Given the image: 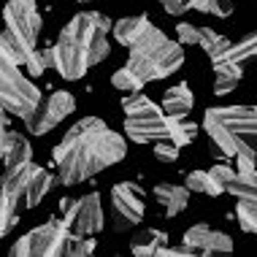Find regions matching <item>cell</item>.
I'll return each instance as SVG.
<instances>
[{
    "instance_id": "1",
    "label": "cell",
    "mask_w": 257,
    "mask_h": 257,
    "mask_svg": "<svg viewBox=\"0 0 257 257\" xmlns=\"http://www.w3.org/2000/svg\"><path fill=\"white\" fill-rule=\"evenodd\" d=\"M52 155L54 165L60 168V184L73 187L124 160L127 147H124V138L114 133L103 119L84 116L68 127Z\"/></svg>"
},
{
    "instance_id": "2",
    "label": "cell",
    "mask_w": 257,
    "mask_h": 257,
    "mask_svg": "<svg viewBox=\"0 0 257 257\" xmlns=\"http://www.w3.org/2000/svg\"><path fill=\"white\" fill-rule=\"evenodd\" d=\"M3 19L6 27L3 36H0V60L27 68L30 57L38 52V33H41V14L36 0H9Z\"/></svg>"
},
{
    "instance_id": "3",
    "label": "cell",
    "mask_w": 257,
    "mask_h": 257,
    "mask_svg": "<svg viewBox=\"0 0 257 257\" xmlns=\"http://www.w3.org/2000/svg\"><path fill=\"white\" fill-rule=\"evenodd\" d=\"M203 127L222 157H235L238 144H249L257 149V106L206 108Z\"/></svg>"
},
{
    "instance_id": "4",
    "label": "cell",
    "mask_w": 257,
    "mask_h": 257,
    "mask_svg": "<svg viewBox=\"0 0 257 257\" xmlns=\"http://www.w3.org/2000/svg\"><path fill=\"white\" fill-rule=\"evenodd\" d=\"M184 62V49L179 41H171L163 30L149 27L141 38L130 46L127 68L138 73L144 81H160L176 73Z\"/></svg>"
},
{
    "instance_id": "5",
    "label": "cell",
    "mask_w": 257,
    "mask_h": 257,
    "mask_svg": "<svg viewBox=\"0 0 257 257\" xmlns=\"http://www.w3.org/2000/svg\"><path fill=\"white\" fill-rule=\"evenodd\" d=\"M95 241L89 235H79L62 219H49L36 230L25 233L11 246L14 257H60V254H92Z\"/></svg>"
},
{
    "instance_id": "6",
    "label": "cell",
    "mask_w": 257,
    "mask_h": 257,
    "mask_svg": "<svg viewBox=\"0 0 257 257\" xmlns=\"http://www.w3.org/2000/svg\"><path fill=\"white\" fill-rule=\"evenodd\" d=\"M122 111H124V136L133 144L171 141L168 116H165L163 106H157L144 92L122 95Z\"/></svg>"
},
{
    "instance_id": "7",
    "label": "cell",
    "mask_w": 257,
    "mask_h": 257,
    "mask_svg": "<svg viewBox=\"0 0 257 257\" xmlns=\"http://www.w3.org/2000/svg\"><path fill=\"white\" fill-rule=\"evenodd\" d=\"M41 89L9 60H0V103L3 111L19 119H27L41 106Z\"/></svg>"
},
{
    "instance_id": "8",
    "label": "cell",
    "mask_w": 257,
    "mask_h": 257,
    "mask_svg": "<svg viewBox=\"0 0 257 257\" xmlns=\"http://www.w3.org/2000/svg\"><path fill=\"white\" fill-rule=\"evenodd\" d=\"M68 27H71L76 36L81 38V44H84V49H87L92 65H98V62H103L108 57L111 46H108L106 33L114 30V22H111L106 14H100V11H81V14H76L71 22H68Z\"/></svg>"
},
{
    "instance_id": "9",
    "label": "cell",
    "mask_w": 257,
    "mask_h": 257,
    "mask_svg": "<svg viewBox=\"0 0 257 257\" xmlns=\"http://www.w3.org/2000/svg\"><path fill=\"white\" fill-rule=\"evenodd\" d=\"M144 190L136 182H119L111 187V227L116 233L133 230L136 225H141L144 219Z\"/></svg>"
},
{
    "instance_id": "10",
    "label": "cell",
    "mask_w": 257,
    "mask_h": 257,
    "mask_svg": "<svg viewBox=\"0 0 257 257\" xmlns=\"http://www.w3.org/2000/svg\"><path fill=\"white\" fill-rule=\"evenodd\" d=\"M60 211H62V222L79 235H95L98 230H103V222H106L98 192H89V195H81V198H62Z\"/></svg>"
},
{
    "instance_id": "11",
    "label": "cell",
    "mask_w": 257,
    "mask_h": 257,
    "mask_svg": "<svg viewBox=\"0 0 257 257\" xmlns=\"http://www.w3.org/2000/svg\"><path fill=\"white\" fill-rule=\"evenodd\" d=\"M52 54H54V68H57V73L65 81L81 79V76L92 68V62H89V54L84 49V44H81V38L76 36L68 25L62 27L57 44L52 46Z\"/></svg>"
},
{
    "instance_id": "12",
    "label": "cell",
    "mask_w": 257,
    "mask_h": 257,
    "mask_svg": "<svg viewBox=\"0 0 257 257\" xmlns=\"http://www.w3.org/2000/svg\"><path fill=\"white\" fill-rule=\"evenodd\" d=\"M73 111H76L73 95L57 89L49 98L41 100V106L25 119V127H27V133H33V136H46L52 127H57L65 116H71Z\"/></svg>"
},
{
    "instance_id": "13",
    "label": "cell",
    "mask_w": 257,
    "mask_h": 257,
    "mask_svg": "<svg viewBox=\"0 0 257 257\" xmlns=\"http://www.w3.org/2000/svg\"><path fill=\"white\" fill-rule=\"evenodd\" d=\"M182 244H187L195 254H227L233 252V238L219 230H211L208 225H192L184 233Z\"/></svg>"
},
{
    "instance_id": "14",
    "label": "cell",
    "mask_w": 257,
    "mask_h": 257,
    "mask_svg": "<svg viewBox=\"0 0 257 257\" xmlns=\"http://www.w3.org/2000/svg\"><path fill=\"white\" fill-rule=\"evenodd\" d=\"M0 155H3V163L6 168H14V165H25V163H33V149H30V141L17 133L11 127H3V136H0Z\"/></svg>"
},
{
    "instance_id": "15",
    "label": "cell",
    "mask_w": 257,
    "mask_h": 257,
    "mask_svg": "<svg viewBox=\"0 0 257 257\" xmlns=\"http://www.w3.org/2000/svg\"><path fill=\"white\" fill-rule=\"evenodd\" d=\"M155 198L157 203L163 206V211L168 214V217H176V214H182L187 203H190V187H179V184H157L155 187Z\"/></svg>"
},
{
    "instance_id": "16",
    "label": "cell",
    "mask_w": 257,
    "mask_h": 257,
    "mask_svg": "<svg viewBox=\"0 0 257 257\" xmlns=\"http://www.w3.org/2000/svg\"><path fill=\"white\" fill-rule=\"evenodd\" d=\"M244 62L235 60H219L214 62V95H227L238 87L241 76H244Z\"/></svg>"
},
{
    "instance_id": "17",
    "label": "cell",
    "mask_w": 257,
    "mask_h": 257,
    "mask_svg": "<svg viewBox=\"0 0 257 257\" xmlns=\"http://www.w3.org/2000/svg\"><path fill=\"white\" fill-rule=\"evenodd\" d=\"M149 27H155V25H152V19L147 17V14H141V17H122V19L114 22V38L119 41L122 46L130 49Z\"/></svg>"
},
{
    "instance_id": "18",
    "label": "cell",
    "mask_w": 257,
    "mask_h": 257,
    "mask_svg": "<svg viewBox=\"0 0 257 257\" xmlns=\"http://www.w3.org/2000/svg\"><path fill=\"white\" fill-rule=\"evenodd\" d=\"M192 106H195V95H192V89L187 84H176L171 89H165L163 92V111L165 114H190Z\"/></svg>"
},
{
    "instance_id": "19",
    "label": "cell",
    "mask_w": 257,
    "mask_h": 257,
    "mask_svg": "<svg viewBox=\"0 0 257 257\" xmlns=\"http://www.w3.org/2000/svg\"><path fill=\"white\" fill-rule=\"evenodd\" d=\"M54 182H60V179L52 176L46 168H36V173L30 176V184H27V192H25V208H36L41 200L49 195Z\"/></svg>"
},
{
    "instance_id": "20",
    "label": "cell",
    "mask_w": 257,
    "mask_h": 257,
    "mask_svg": "<svg viewBox=\"0 0 257 257\" xmlns=\"http://www.w3.org/2000/svg\"><path fill=\"white\" fill-rule=\"evenodd\" d=\"M198 46L206 52V57L211 62H219V60H227V52H230L233 41L225 38L217 30H211V27H200V44Z\"/></svg>"
},
{
    "instance_id": "21",
    "label": "cell",
    "mask_w": 257,
    "mask_h": 257,
    "mask_svg": "<svg viewBox=\"0 0 257 257\" xmlns=\"http://www.w3.org/2000/svg\"><path fill=\"white\" fill-rule=\"evenodd\" d=\"M165 246H168V235H165L163 230H157V227H147V230H141L133 238V244H130L133 254H138V257H144V254H163Z\"/></svg>"
},
{
    "instance_id": "22",
    "label": "cell",
    "mask_w": 257,
    "mask_h": 257,
    "mask_svg": "<svg viewBox=\"0 0 257 257\" xmlns=\"http://www.w3.org/2000/svg\"><path fill=\"white\" fill-rule=\"evenodd\" d=\"M165 116H168L171 141L176 144V147H187V144L195 141V136H198V124L192 122V119H187V114H184V116H179V114H165Z\"/></svg>"
},
{
    "instance_id": "23",
    "label": "cell",
    "mask_w": 257,
    "mask_h": 257,
    "mask_svg": "<svg viewBox=\"0 0 257 257\" xmlns=\"http://www.w3.org/2000/svg\"><path fill=\"white\" fill-rule=\"evenodd\" d=\"M227 192L235 198V200H257V168L254 171H235L233 182L227 184Z\"/></svg>"
},
{
    "instance_id": "24",
    "label": "cell",
    "mask_w": 257,
    "mask_h": 257,
    "mask_svg": "<svg viewBox=\"0 0 257 257\" xmlns=\"http://www.w3.org/2000/svg\"><path fill=\"white\" fill-rule=\"evenodd\" d=\"M111 84H114L116 89H122L124 95H130V92H141L147 81H144L138 73L130 71L127 65H124V68H119V71H116L114 76H111Z\"/></svg>"
},
{
    "instance_id": "25",
    "label": "cell",
    "mask_w": 257,
    "mask_h": 257,
    "mask_svg": "<svg viewBox=\"0 0 257 257\" xmlns=\"http://www.w3.org/2000/svg\"><path fill=\"white\" fill-rule=\"evenodd\" d=\"M254 57H257V33H249L241 41H235L230 52H227V60H235V62H246Z\"/></svg>"
},
{
    "instance_id": "26",
    "label": "cell",
    "mask_w": 257,
    "mask_h": 257,
    "mask_svg": "<svg viewBox=\"0 0 257 257\" xmlns=\"http://www.w3.org/2000/svg\"><path fill=\"white\" fill-rule=\"evenodd\" d=\"M235 219L246 233L257 235V200H235Z\"/></svg>"
},
{
    "instance_id": "27",
    "label": "cell",
    "mask_w": 257,
    "mask_h": 257,
    "mask_svg": "<svg viewBox=\"0 0 257 257\" xmlns=\"http://www.w3.org/2000/svg\"><path fill=\"white\" fill-rule=\"evenodd\" d=\"M187 187H190V192H206V195H222V190L217 184H214L211 173L208 171H192L187 173Z\"/></svg>"
},
{
    "instance_id": "28",
    "label": "cell",
    "mask_w": 257,
    "mask_h": 257,
    "mask_svg": "<svg viewBox=\"0 0 257 257\" xmlns=\"http://www.w3.org/2000/svg\"><path fill=\"white\" fill-rule=\"evenodd\" d=\"M176 33H179V44H182V46H198L200 44V27H195V25L179 22Z\"/></svg>"
},
{
    "instance_id": "29",
    "label": "cell",
    "mask_w": 257,
    "mask_h": 257,
    "mask_svg": "<svg viewBox=\"0 0 257 257\" xmlns=\"http://www.w3.org/2000/svg\"><path fill=\"white\" fill-rule=\"evenodd\" d=\"M179 149L173 141H157L155 144V157L160 160V163H176L179 160Z\"/></svg>"
},
{
    "instance_id": "30",
    "label": "cell",
    "mask_w": 257,
    "mask_h": 257,
    "mask_svg": "<svg viewBox=\"0 0 257 257\" xmlns=\"http://www.w3.org/2000/svg\"><path fill=\"white\" fill-rule=\"evenodd\" d=\"M208 173H211L214 184H217L222 192H227V184H230V182H233V176H235V171L230 168V165H214V168L208 171Z\"/></svg>"
},
{
    "instance_id": "31",
    "label": "cell",
    "mask_w": 257,
    "mask_h": 257,
    "mask_svg": "<svg viewBox=\"0 0 257 257\" xmlns=\"http://www.w3.org/2000/svg\"><path fill=\"white\" fill-rule=\"evenodd\" d=\"M160 6H163L165 14H171V17H182V14L190 9V0H160Z\"/></svg>"
},
{
    "instance_id": "32",
    "label": "cell",
    "mask_w": 257,
    "mask_h": 257,
    "mask_svg": "<svg viewBox=\"0 0 257 257\" xmlns=\"http://www.w3.org/2000/svg\"><path fill=\"white\" fill-rule=\"evenodd\" d=\"M254 168H257L254 155H246V152H238V155H235V171L246 173V171H254Z\"/></svg>"
},
{
    "instance_id": "33",
    "label": "cell",
    "mask_w": 257,
    "mask_h": 257,
    "mask_svg": "<svg viewBox=\"0 0 257 257\" xmlns=\"http://www.w3.org/2000/svg\"><path fill=\"white\" fill-rule=\"evenodd\" d=\"M81 3H87V0H81Z\"/></svg>"
}]
</instances>
